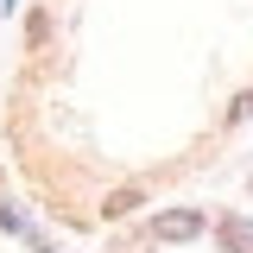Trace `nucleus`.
<instances>
[{
  "label": "nucleus",
  "mask_w": 253,
  "mask_h": 253,
  "mask_svg": "<svg viewBox=\"0 0 253 253\" xmlns=\"http://www.w3.org/2000/svg\"><path fill=\"white\" fill-rule=\"evenodd\" d=\"M209 221H203V209H165V215H152V241H196Z\"/></svg>",
  "instance_id": "nucleus-1"
},
{
  "label": "nucleus",
  "mask_w": 253,
  "mask_h": 253,
  "mask_svg": "<svg viewBox=\"0 0 253 253\" xmlns=\"http://www.w3.org/2000/svg\"><path fill=\"white\" fill-rule=\"evenodd\" d=\"M215 247L221 253H253V221L247 215H221L215 221Z\"/></svg>",
  "instance_id": "nucleus-2"
},
{
  "label": "nucleus",
  "mask_w": 253,
  "mask_h": 253,
  "mask_svg": "<svg viewBox=\"0 0 253 253\" xmlns=\"http://www.w3.org/2000/svg\"><path fill=\"white\" fill-rule=\"evenodd\" d=\"M139 203H146V190H139V184H126V190H114V196L101 203V215H114V221H121V215H133Z\"/></svg>",
  "instance_id": "nucleus-3"
},
{
  "label": "nucleus",
  "mask_w": 253,
  "mask_h": 253,
  "mask_svg": "<svg viewBox=\"0 0 253 253\" xmlns=\"http://www.w3.org/2000/svg\"><path fill=\"white\" fill-rule=\"evenodd\" d=\"M247 114H253V95H234V108H228V126H241Z\"/></svg>",
  "instance_id": "nucleus-4"
}]
</instances>
